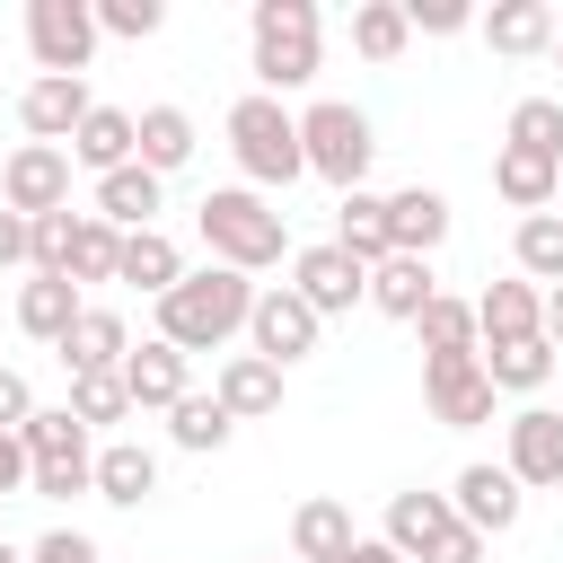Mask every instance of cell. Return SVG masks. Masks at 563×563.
Segmentation results:
<instances>
[{
	"mask_svg": "<svg viewBox=\"0 0 563 563\" xmlns=\"http://www.w3.org/2000/svg\"><path fill=\"white\" fill-rule=\"evenodd\" d=\"M246 308H255V282L229 273V264H202V273H185L158 299V343H176L185 361L194 352H220L229 334H246Z\"/></svg>",
	"mask_w": 563,
	"mask_h": 563,
	"instance_id": "6da1fadb",
	"label": "cell"
},
{
	"mask_svg": "<svg viewBox=\"0 0 563 563\" xmlns=\"http://www.w3.org/2000/svg\"><path fill=\"white\" fill-rule=\"evenodd\" d=\"M194 229H202V246H211V264H229V273H273L282 264V246H290V220L255 194V185H211L202 194V211H194Z\"/></svg>",
	"mask_w": 563,
	"mask_h": 563,
	"instance_id": "7a4b0ae2",
	"label": "cell"
},
{
	"mask_svg": "<svg viewBox=\"0 0 563 563\" xmlns=\"http://www.w3.org/2000/svg\"><path fill=\"white\" fill-rule=\"evenodd\" d=\"M246 53H255V79H264V97H282V88H308V79H317V62H325L317 0H255V9H246Z\"/></svg>",
	"mask_w": 563,
	"mask_h": 563,
	"instance_id": "3957f363",
	"label": "cell"
},
{
	"mask_svg": "<svg viewBox=\"0 0 563 563\" xmlns=\"http://www.w3.org/2000/svg\"><path fill=\"white\" fill-rule=\"evenodd\" d=\"M229 158H238V176L255 185V194H282V185H299L308 176V158H299V114L282 106V97H238L229 106Z\"/></svg>",
	"mask_w": 563,
	"mask_h": 563,
	"instance_id": "277c9868",
	"label": "cell"
},
{
	"mask_svg": "<svg viewBox=\"0 0 563 563\" xmlns=\"http://www.w3.org/2000/svg\"><path fill=\"white\" fill-rule=\"evenodd\" d=\"M299 158H308V176H325L334 194H361V176H369V158H378V132H369L361 106L317 97V106L299 114Z\"/></svg>",
	"mask_w": 563,
	"mask_h": 563,
	"instance_id": "5b68a950",
	"label": "cell"
},
{
	"mask_svg": "<svg viewBox=\"0 0 563 563\" xmlns=\"http://www.w3.org/2000/svg\"><path fill=\"white\" fill-rule=\"evenodd\" d=\"M26 53H35V79H88L97 9L88 0H26Z\"/></svg>",
	"mask_w": 563,
	"mask_h": 563,
	"instance_id": "8992f818",
	"label": "cell"
},
{
	"mask_svg": "<svg viewBox=\"0 0 563 563\" xmlns=\"http://www.w3.org/2000/svg\"><path fill=\"white\" fill-rule=\"evenodd\" d=\"M317 334H325V317H317L290 282L255 290V308H246V352H255V361L290 369V361H308V352H317Z\"/></svg>",
	"mask_w": 563,
	"mask_h": 563,
	"instance_id": "52a82bcc",
	"label": "cell"
},
{
	"mask_svg": "<svg viewBox=\"0 0 563 563\" xmlns=\"http://www.w3.org/2000/svg\"><path fill=\"white\" fill-rule=\"evenodd\" d=\"M0 211L18 220H44V211H70V150H44V141H18L0 158Z\"/></svg>",
	"mask_w": 563,
	"mask_h": 563,
	"instance_id": "ba28073f",
	"label": "cell"
},
{
	"mask_svg": "<svg viewBox=\"0 0 563 563\" xmlns=\"http://www.w3.org/2000/svg\"><path fill=\"white\" fill-rule=\"evenodd\" d=\"M422 405H431L440 431H475V422H493V378H484V361H475V352L422 361Z\"/></svg>",
	"mask_w": 563,
	"mask_h": 563,
	"instance_id": "9c48e42d",
	"label": "cell"
},
{
	"mask_svg": "<svg viewBox=\"0 0 563 563\" xmlns=\"http://www.w3.org/2000/svg\"><path fill=\"white\" fill-rule=\"evenodd\" d=\"M449 510H457V528H475V537H510L519 528V510H528V493L510 484V466H457V484H449Z\"/></svg>",
	"mask_w": 563,
	"mask_h": 563,
	"instance_id": "30bf717a",
	"label": "cell"
},
{
	"mask_svg": "<svg viewBox=\"0 0 563 563\" xmlns=\"http://www.w3.org/2000/svg\"><path fill=\"white\" fill-rule=\"evenodd\" d=\"M501 466H510L519 493H554V484H563V413H554V405H519Z\"/></svg>",
	"mask_w": 563,
	"mask_h": 563,
	"instance_id": "8fae6325",
	"label": "cell"
},
{
	"mask_svg": "<svg viewBox=\"0 0 563 563\" xmlns=\"http://www.w3.org/2000/svg\"><path fill=\"white\" fill-rule=\"evenodd\" d=\"M290 290H299L317 317H343V308H361V299H369V273L325 238V246H299V255H290Z\"/></svg>",
	"mask_w": 563,
	"mask_h": 563,
	"instance_id": "7c38bea8",
	"label": "cell"
},
{
	"mask_svg": "<svg viewBox=\"0 0 563 563\" xmlns=\"http://www.w3.org/2000/svg\"><path fill=\"white\" fill-rule=\"evenodd\" d=\"M123 396H132V413H167L176 396H194V361L176 352V343H132L123 352Z\"/></svg>",
	"mask_w": 563,
	"mask_h": 563,
	"instance_id": "4fadbf2b",
	"label": "cell"
},
{
	"mask_svg": "<svg viewBox=\"0 0 563 563\" xmlns=\"http://www.w3.org/2000/svg\"><path fill=\"white\" fill-rule=\"evenodd\" d=\"M88 79H26V97H18V123H26V141H44V150H70V132L88 123Z\"/></svg>",
	"mask_w": 563,
	"mask_h": 563,
	"instance_id": "5bb4252c",
	"label": "cell"
},
{
	"mask_svg": "<svg viewBox=\"0 0 563 563\" xmlns=\"http://www.w3.org/2000/svg\"><path fill=\"white\" fill-rule=\"evenodd\" d=\"M79 308H88V299H79L70 273H26V282H18V334H26V343H62V334L79 325Z\"/></svg>",
	"mask_w": 563,
	"mask_h": 563,
	"instance_id": "9a60e30c",
	"label": "cell"
},
{
	"mask_svg": "<svg viewBox=\"0 0 563 563\" xmlns=\"http://www.w3.org/2000/svg\"><path fill=\"white\" fill-rule=\"evenodd\" d=\"M528 334H545V290L537 282H493L475 299V352L484 343H528Z\"/></svg>",
	"mask_w": 563,
	"mask_h": 563,
	"instance_id": "2e32d148",
	"label": "cell"
},
{
	"mask_svg": "<svg viewBox=\"0 0 563 563\" xmlns=\"http://www.w3.org/2000/svg\"><path fill=\"white\" fill-rule=\"evenodd\" d=\"M88 493L114 501V510H141V501L158 493V449H141V440H106L97 466H88Z\"/></svg>",
	"mask_w": 563,
	"mask_h": 563,
	"instance_id": "e0dca14e",
	"label": "cell"
},
{
	"mask_svg": "<svg viewBox=\"0 0 563 563\" xmlns=\"http://www.w3.org/2000/svg\"><path fill=\"white\" fill-rule=\"evenodd\" d=\"M158 202H167V176H150L141 158L132 167H114V176H97V220L106 229H158Z\"/></svg>",
	"mask_w": 563,
	"mask_h": 563,
	"instance_id": "ac0fdd59",
	"label": "cell"
},
{
	"mask_svg": "<svg viewBox=\"0 0 563 563\" xmlns=\"http://www.w3.org/2000/svg\"><path fill=\"white\" fill-rule=\"evenodd\" d=\"M431 299H440V273H431V255H387V264H369V308H378V317L413 325Z\"/></svg>",
	"mask_w": 563,
	"mask_h": 563,
	"instance_id": "d6986e66",
	"label": "cell"
},
{
	"mask_svg": "<svg viewBox=\"0 0 563 563\" xmlns=\"http://www.w3.org/2000/svg\"><path fill=\"white\" fill-rule=\"evenodd\" d=\"M211 396H220L229 422H264V413H282V369L255 361V352H229L220 378H211Z\"/></svg>",
	"mask_w": 563,
	"mask_h": 563,
	"instance_id": "ffe728a7",
	"label": "cell"
},
{
	"mask_svg": "<svg viewBox=\"0 0 563 563\" xmlns=\"http://www.w3.org/2000/svg\"><path fill=\"white\" fill-rule=\"evenodd\" d=\"M449 528H457L449 493H422V484H413V493H396V501H387V528H378V537H387V545H396L405 563H422V554H431V545H440Z\"/></svg>",
	"mask_w": 563,
	"mask_h": 563,
	"instance_id": "44dd1931",
	"label": "cell"
},
{
	"mask_svg": "<svg viewBox=\"0 0 563 563\" xmlns=\"http://www.w3.org/2000/svg\"><path fill=\"white\" fill-rule=\"evenodd\" d=\"M132 158H141L150 176L194 167V114H185V106H141V114H132Z\"/></svg>",
	"mask_w": 563,
	"mask_h": 563,
	"instance_id": "7402d4cb",
	"label": "cell"
},
{
	"mask_svg": "<svg viewBox=\"0 0 563 563\" xmlns=\"http://www.w3.org/2000/svg\"><path fill=\"white\" fill-rule=\"evenodd\" d=\"M493 194H501L519 220H528V211H554L563 167H554V158H537V150H510V141H501V150H493Z\"/></svg>",
	"mask_w": 563,
	"mask_h": 563,
	"instance_id": "603a6c76",
	"label": "cell"
},
{
	"mask_svg": "<svg viewBox=\"0 0 563 563\" xmlns=\"http://www.w3.org/2000/svg\"><path fill=\"white\" fill-rule=\"evenodd\" d=\"M53 352L70 361V378H88V369H123V352H132V325H123V308H79V325H70Z\"/></svg>",
	"mask_w": 563,
	"mask_h": 563,
	"instance_id": "cb8c5ba5",
	"label": "cell"
},
{
	"mask_svg": "<svg viewBox=\"0 0 563 563\" xmlns=\"http://www.w3.org/2000/svg\"><path fill=\"white\" fill-rule=\"evenodd\" d=\"M475 26H484V44H493V53L528 62V53H554V26H563V18H554L545 0H501V9H484Z\"/></svg>",
	"mask_w": 563,
	"mask_h": 563,
	"instance_id": "d4e9b609",
	"label": "cell"
},
{
	"mask_svg": "<svg viewBox=\"0 0 563 563\" xmlns=\"http://www.w3.org/2000/svg\"><path fill=\"white\" fill-rule=\"evenodd\" d=\"M387 238H396V255H440V238H449V194H431V185L387 194Z\"/></svg>",
	"mask_w": 563,
	"mask_h": 563,
	"instance_id": "484cf974",
	"label": "cell"
},
{
	"mask_svg": "<svg viewBox=\"0 0 563 563\" xmlns=\"http://www.w3.org/2000/svg\"><path fill=\"white\" fill-rule=\"evenodd\" d=\"M114 282H132V290L167 299V290L185 282V246H176L167 229H132V238H123V255H114Z\"/></svg>",
	"mask_w": 563,
	"mask_h": 563,
	"instance_id": "4316f807",
	"label": "cell"
},
{
	"mask_svg": "<svg viewBox=\"0 0 563 563\" xmlns=\"http://www.w3.org/2000/svg\"><path fill=\"white\" fill-rule=\"evenodd\" d=\"M70 167H88V176L132 167V114L123 106H88V123L70 132Z\"/></svg>",
	"mask_w": 563,
	"mask_h": 563,
	"instance_id": "83f0119b",
	"label": "cell"
},
{
	"mask_svg": "<svg viewBox=\"0 0 563 563\" xmlns=\"http://www.w3.org/2000/svg\"><path fill=\"white\" fill-rule=\"evenodd\" d=\"M334 246L369 273V264H387L396 255V238H387V194H343V211H334Z\"/></svg>",
	"mask_w": 563,
	"mask_h": 563,
	"instance_id": "f1b7e54d",
	"label": "cell"
},
{
	"mask_svg": "<svg viewBox=\"0 0 563 563\" xmlns=\"http://www.w3.org/2000/svg\"><path fill=\"white\" fill-rule=\"evenodd\" d=\"M475 361H484L493 396H537V387L554 378V343H545V334H528V343H484Z\"/></svg>",
	"mask_w": 563,
	"mask_h": 563,
	"instance_id": "f546056e",
	"label": "cell"
},
{
	"mask_svg": "<svg viewBox=\"0 0 563 563\" xmlns=\"http://www.w3.org/2000/svg\"><path fill=\"white\" fill-rule=\"evenodd\" d=\"M352 537H361V528H352V510H343V501H325V493L290 510V554H299V563H334Z\"/></svg>",
	"mask_w": 563,
	"mask_h": 563,
	"instance_id": "4dcf8cb0",
	"label": "cell"
},
{
	"mask_svg": "<svg viewBox=\"0 0 563 563\" xmlns=\"http://www.w3.org/2000/svg\"><path fill=\"white\" fill-rule=\"evenodd\" d=\"M18 449H26V466H44V457H88V422H79L70 405H35V413L18 422Z\"/></svg>",
	"mask_w": 563,
	"mask_h": 563,
	"instance_id": "1f68e13d",
	"label": "cell"
},
{
	"mask_svg": "<svg viewBox=\"0 0 563 563\" xmlns=\"http://www.w3.org/2000/svg\"><path fill=\"white\" fill-rule=\"evenodd\" d=\"M405 44H413L405 0H361V9H352V53H361V62H378V70H387Z\"/></svg>",
	"mask_w": 563,
	"mask_h": 563,
	"instance_id": "d6a6232c",
	"label": "cell"
},
{
	"mask_svg": "<svg viewBox=\"0 0 563 563\" xmlns=\"http://www.w3.org/2000/svg\"><path fill=\"white\" fill-rule=\"evenodd\" d=\"M510 255H519V282H563V220L554 211H528L519 229H510Z\"/></svg>",
	"mask_w": 563,
	"mask_h": 563,
	"instance_id": "836d02e7",
	"label": "cell"
},
{
	"mask_svg": "<svg viewBox=\"0 0 563 563\" xmlns=\"http://www.w3.org/2000/svg\"><path fill=\"white\" fill-rule=\"evenodd\" d=\"M413 334H422V361H449V352H475V299H431L422 317H413Z\"/></svg>",
	"mask_w": 563,
	"mask_h": 563,
	"instance_id": "e575fe53",
	"label": "cell"
},
{
	"mask_svg": "<svg viewBox=\"0 0 563 563\" xmlns=\"http://www.w3.org/2000/svg\"><path fill=\"white\" fill-rule=\"evenodd\" d=\"M229 431H238V422L220 413V396H176V405H167V440H176V449H194V457L229 449Z\"/></svg>",
	"mask_w": 563,
	"mask_h": 563,
	"instance_id": "d590c367",
	"label": "cell"
},
{
	"mask_svg": "<svg viewBox=\"0 0 563 563\" xmlns=\"http://www.w3.org/2000/svg\"><path fill=\"white\" fill-rule=\"evenodd\" d=\"M501 141H510V150H537V158H554V167H563V97H519Z\"/></svg>",
	"mask_w": 563,
	"mask_h": 563,
	"instance_id": "8d00e7d4",
	"label": "cell"
},
{
	"mask_svg": "<svg viewBox=\"0 0 563 563\" xmlns=\"http://www.w3.org/2000/svg\"><path fill=\"white\" fill-rule=\"evenodd\" d=\"M114 255H123V229H106L97 211H79V229H70V282L88 290V282H114Z\"/></svg>",
	"mask_w": 563,
	"mask_h": 563,
	"instance_id": "74e56055",
	"label": "cell"
},
{
	"mask_svg": "<svg viewBox=\"0 0 563 563\" xmlns=\"http://www.w3.org/2000/svg\"><path fill=\"white\" fill-rule=\"evenodd\" d=\"M70 413H79L88 431L123 422V413H132V396H123V369H88V378H70Z\"/></svg>",
	"mask_w": 563,
	"mask_h": 563,
	"instance_id": "f35d334b",
	"label": "cell"
},
{
	"mask_svg": "<svg viewBox=\"0 0 563 563\" xmlns=\"http://www.w3.org/2000/svg\"><path fill=\"white\" fill-rule=\"evenodd\" d=\"M70 229H79V211L26 220V273H70Z\"/></svg>",
	"mask_w": 563,
	"mask_h": 563,
	"instance_id": "ab89813d",
	"label": "cell"
},
{
	"mask_svg": "<svg viewBox=\"0 0 563 563\" xmlns=\"http://www.w3.org/2000/svg\"><path fill=\"white\" fill-rule=\"evenodd\" d=\"M88 9H97V35H123V44L167 26V0H88Z\"/></svg>",
	"mask_w": 563,
	"mask_h": 563,
	"instance_id": "60d3db41",
	"label": "cell"
},
{
	"mask_svg": "<svg viewBox=\"0 0 563 563\" xmlns=\"http://www.w3.org/2000/svg\"><path fill=\"white\" fill-rule=\"evenodd\" d=\"M88 466H97V449H88V457H44V466H26V493L70 501V493H88Z\"/></svg>",
	"mask_w": 563,
	"mask_h": 563,
	"instance_id": "b9f144b4",
	"label": "cell"
},
{
	"mask_svg": "<svg viewBox=\"0 0 563 563\" xmlns=\"http://www.w3.org/2000/svg\"><path fill=\"white\" fill-rule=\"evenodd\" d=\"M405 26H413V35H466L475 9H466V0H405Z\"/></svg>",
	"mask_w": 563,
	"mask_h": 563,
	"instance_id": "7bdbcfd3",
	"label": "cell"
},
{
	"mask_svg": "<svg viewBox=\"0 0 563 563\" xmlns=\"http://www.w3.org/2000/svg\"><path fill=\"white\" fill-rule=\"evenodd\" d=\"M26 563H106V554H97V537H79V528H44V537L26 545Z\"/></svg>",
	"mask_w": 563,
	"mask_h": 563,
	"instance_id": "ee69618b",
	"label": "cell"
},
{
	"mask_svg": "<svg viewBox=\"0 0 563 563\" xmlns=\"http://www.w3.org/2000/svg\"><path fill=\"white\" fill-rule=\"evenodd\" d=\"M26 413H35V387H26L18 369H0V431H18Z\"/></svg>",
	"mask_w": 563,
	"mask_h": 563,
	"instance_id": "f6af8a7d",
	"label": "cell"
},
{
	"mask_svg": "<svg viewBox=\"0 0 563 563\" xmlns=\"http://www.w3.org/2000/svg\"><path fill=\"white\" fill-rule=\"evenodd\" d=\"M422 563H484V537H475V528H449V537H440Z\"/></svg>",
	"mask_w": 563,
	"mask_h": 563,
	"instance_id": "bcb514c9",
	"label": "cell"
},
{
	"mask_svg": "<svg viewBox=\"0 0 563 563\" xmlns=\"http://www.w3.org/2000/svg\"><path fill=\"white\" fill-rule=\"evenodd\" d=\"M9 493H26V449H18V431H0V501Z\"/></svg>",
	"mask_w": 563,
	"mask_h": 563,
	"instance_id": "7dc6e473",
	"label": "cell"
},
{
	"mask_svg": "<svg viewBox=\"0 0 563 563\" xmlns=\"http://www.w3.org/2000/svg\"><path fill=\"white\" fill-rule=\"evenodd\" d=\"M9 264H26V220H18V211H0V273H9Z\"/></svg>",
	"mask_w": 563,
	"mask_h": 563,
	"instance_id": "c3c4849f",
	"label": "cell"
},
{
	"mask_svg": "<svg viewBox=\"0 0 563 563\" xmlns=\"http://www.w3.org/2000/svg\"><path fill=\"white\" fill-rule=\"evenodd\" d=\"M334 563H405V554H396V545H387V537H352V545H343V554H334Z\"/></svg>",
	"mask_w": 563,
	"mask_h": 563,
	"instance_id": "681fc988",
	"label": "cell"
},
{
	"mask_svg": "<svg viewBox=\"0 0 563 563\" xmlns=\"http://www.w3.org/2000/svg\"><path fill=\"white\" fill-rule=\"evenodd\" d=\"M545 343H554V352H563V282H554V290H545Z\"/></svg>",
	"mask_w": 563,
	"mask_h": 563,
	"instance_id": "f907efd6",
	"label": "cell"
},
{
	"mask_svg": "<svg viewBox=\"0 0 563 563\" xmlns=\"http://www.w3.org/2000/svg\"><path fill=\"white\" fill-rule=\"evenodd\" d=\"M0 563H26V545H9V537H0Z\"/></svg>",
	"mask_w": 563,
	"mask_h": 563,
	"instance_id": "816d5d0a",
	"label": "cell"
},
{
	"mask_svg": "<svg viewBox=\"0 0 563 563\" xmlns=\"http://www.w3.org/2000/svg\"><path fill=\"white\" fill-rule=\"evenodd\" d=\"M554 62H563V26H554Z\"/></svg>",
	"mask_w": 563,
	"mask_h": 563,
	"instance_id": "f5cc1de1",
	"label": "cell"
},
{
	"mask_svg": "<svg viewBox=\"0 0 563 563\" xmlns=\"http://www.w3.org/2000/svg\"><path fill=\"white\" fill-rule=\"evenodd\" d=\"M255 563H282V554H255Z\"/></svg>",
	"mask_w": 563,
	"mask_h": 563,
	"instance_id": "db71d44e",
	"label": "cell"
},
{
	"mask_svg": "<svg viewBox=\"0 0 563 563\" xmlns=\"http://www.w3.org/2000/svg\"><path fill=\"white\" fill-rule=\"evenodd\" d=\"M554 202H563V194H554ZM554 220H563V211H554Z\"/></svg>",
	"mask_w": 563,
	"mask_h": 563,
	"instance_id": "11a10c76",
	"label": "cell"
}]
</instances>
